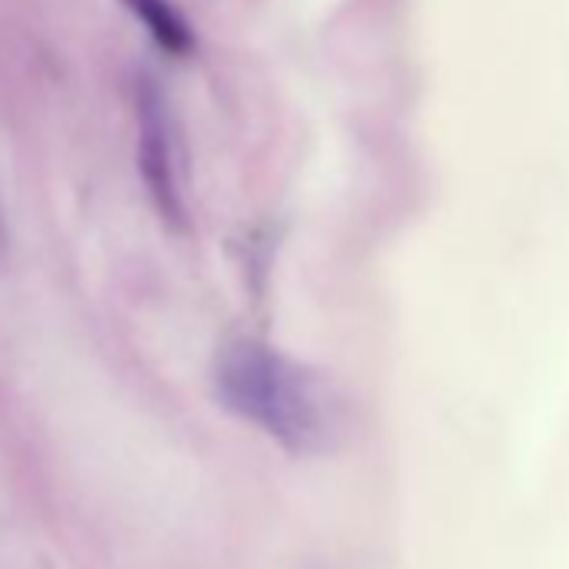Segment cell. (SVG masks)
<instances>
[{"label":"cell","instance_id":"obj_4","mask_svg":"<svg viewBox=\"0 0 569 569\" xmlns=\"http://www.w3.org/2000/svg\"><path fill=\"white\" fill-rule=\"evenodd\" d=\"M0 238H4V234H0Z\"/></svg>","mask_w":569,"mask_h":569},{"label":"cell","instance_id":"obj_2","mask_svg":"<svg viewBox=\"0 0 569 569\" xmlns=\"http://www.w3.org/2000/svg\"><path fill=\"white\" fill-rule=\"evenodd\" d=\"M138 161L158 211L168 221H181L184 201H181V178H178L174 124H171L168 101L151 78L138 84Z\"/></svg>","mask_w":569,"mask_h":569},{"label":"cell","instance_id":"obj_3","mask_svg":"<svg viewBox=\"0 0 569 569\" xmlns=\"http://www.w3.org/2000/svg\"><path fill=\"white\" fill-rule=\"evenodd\" d=\"M131 8V14L148 28V34L168 51V54H188L194 48V34L188 28V21L181 18V11L171 4V0H124Z\"/></svg>","mask_w":569,"mask_h":569},{"label":"cell","instance_id":"obj_1","mask_svg":"<svg viewBox=\"0 0 569 569\" xmlns=\"http://www.w3.org/2000/svg\"><path fill=\"white\" fill-rule=\"evenodd\" d=\"M214 396L231 416L292 456H322L336 449L346 429V409L332 382L261 342H231L218 352Z\"/></svg>","mask_w":569,"mask_h":569}]
</instances>
